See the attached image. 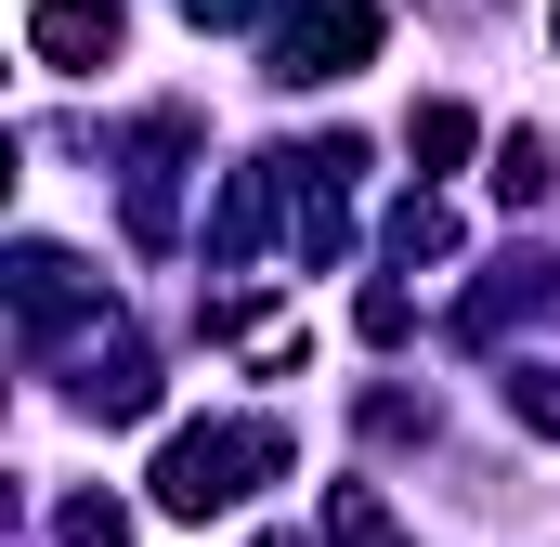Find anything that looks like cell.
<instances>
[{
  "mask_svg": "<svg viewBox=\"0 0 560 547\" xmlns=\"http://www.w3.org/2000/svg\"><path fill=\"white\" fill-rule=\"evenodd\" d=\"M248 469H287L275 430H183V443L156 456V509H170V522H209L222 496H248Z\"/></svg>",
  "mask_w": 560,
  "mask_h": 547,
  "instance_id": "1",
  "label": "cell"
},
{
  "mask_svg": "<svg viewBox=\"0 0 560 547\" xmlns=\"http://www.w3.org/2000/svg\"><path fill=\"white\" fill-rule=\"evenodd\" d=\"M378 53V13L365 0H300L287 13V79H352Z\"/></svg>",
  "mask_w": 560,
  "mask_h": 547,
  "instance_id": "2",
  "label": "cell"
},
{
  "mask_svg": "<svg viewBox=\"0 0 560 547\" xmlns=\"http://www.w3.org/2000/svg\"><path fill=\"white\" fill-rule=\"evenodd\" d=\"M26 39H39V66H66V79H79V66H105V53H118V0H39V13H26Z\"/></svg>",
  "mask_w": 560,
  "mask_h": 547,
  "instance_id": "3",
  "label": "cell"
},
{
  "mask_svg": "<svg viewBox=\"0 0 560 547\" xmlns=\"http://www.w3.org/2000/svg\"><path fill=\"white\" fill-rule=\"evenodd\" d=\"M183 13H196V26H235V13H248V0H183Z\"/></svg>",
  "mask_w": 560,
  "mask_h": 547,
  "instance_id": "4",
  "label": "cell"
},
{
  "mask_svg": "<svg viewBox=\"0 0 560 547\" xmlns=\"http://www.w3.org/2000/svg\"><path fill=\"white\" fill-rule=\"evenodd\" d=\"M430 13H456V26H482V13H495V0H430Z\"/></svg>",
  "mask_w": 560,
  "mask_h": 547,
  "instance_id": "5",
  "label": "cell"
},
{
  "mask_svg": "<svg viewBox=\"0 0 560 547\" xmlns=\"http://www.w3.org/2000/svg\"><path fill=\"white\" fill-rule=\"evenodd\" d=\"M261 547H300V535H261Z\"/></svg>",
  "mask_w": 560,
  "mask_h": 547,
  "instance_id": "6",
  "label": "cell"
}]
</instances>
